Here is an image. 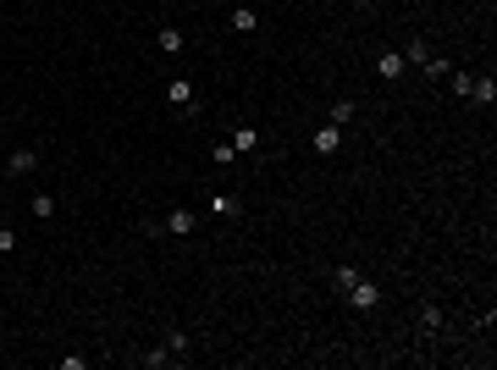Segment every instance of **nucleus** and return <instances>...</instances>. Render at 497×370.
<instances>
[{"label": "nucleus", "instance_id": "obj_4", "mask_svg": "<svg viewBox=\"0 0 497 370\" xmlns=\"http://www.w3.org/2000/svg\"><path fill=\"white\" fill-rule=\"evenodd\" d=\"M348 304H353V309H376V304H381V288L359 276V282H353V288H348Z\"/></svg>", "mask_w": 497, "mask_h": 370}, {"label": "nucleus", "instance_id": "obj_19", "mask_svg": "<svg viewBox=\"0 0 497 370\" xmlns=\"http://www.w3.org/2000/svg\"><path fill=\"white\" fill-rule=\"evenodd\" d=\"M426 56H431V44H426V39H409V50H403V61H426Z\"/></svg>", "mask_w": 497, "mask_h": 370}, {"label": "nucleus", "instance_id": "obj_20", "mask_svg": "<svg viewBox=\"0 0 497 370\" xmlns=\"http://www.w3.org/2000/svg\"><path fill=\"white\" fill-rule=\"evenodd\" d=\"M166 349H171L177 359H183V354H188V331H166Z\"/></svg>", "mask_w": 497, "mask_h": 370}, {"label": "nucleus", "instance_id": "obj_11", "mask_svg": "<svg viewBox=\"0 0 497 370\" xmlns=\"http://www.w3.org/2000/svg\"><path fill=\"white\" fill-rule=\"evenodd\" d=\"M254 144H260V133H254V127H232V149H238V155H248Z\"/></svg>", "mask_w": 497, "mask_h": 370}, {"label": "nucleus", "instance_id": "obj_9", "mask_svg": "<svg viewBox=\"0 0 497 370\" xmlns=\"http://www.w3.org/2000/svg\"><path fill=\"white\" fill-rule=\"evenodd\" d=\"M254 28H260V11H254V6H238V11H232V34H254Z\"/></svg>", "mask_w": 497, "mask_h": 370}, {"label": "nucleus", "instance_id": "obj_5", "mask_svg": "<svg viewBox=\"0 0 497 370\" xmlns=\"http://www.w3.org/2000/svg\"><path fill=\"white\" fill-rule=\"evenodd\" d=\"M34 166H39V149H11L6 171H11V177H22V171H34Z\"/></svg>", "mask_w": 497, "mask_h": 370}, {"label": "nucleus", "instance_id": "obj_12", "mask_svg": "<svg viewBox=\"0 0 497 370\" xmlns=\"http://www.w3.org/2000/svg\"><path fill=\"white\" fill-rule=\"evenodd\" d=\"M470 83H476V78H470V72H458V66H453V72H448V94H464V100H470Z\"/></svg>", "mask_w": 497, "mask_h": 370}, {"label": "nucleus", "instance_id": "obj_10", "mask_svg": "<svg viewBox=\"0 0 497 370\" xmlns=\"http://www.w3.org/2000/svg\"><path fill=\"white\" fill-rule=\"evenodd\" d=\"M155 50H166V56H183V34H177V28H161V34H155Z\"/></svg>", "mask_w": 497, "mask_h": 370}, {"label": "nucleus", "instance_id": "obj_6", "mask_svg": "<svg viewBox=\"0 0 497 370\" xmlns=\"http://www.w3.org/2000/svg\"><path fill=\"white\" fill-rule=\"evenodd\" d=\"M194 226H199V216H194V210H171V216H166V232H177V238H188Z\"/></svg>", "mask_w": 497, "mask_h": 370}, {"label": "nucleus", "instance_id": "obj_18", "mask_svg": "<svg viewBox=\"0 0 497 370\" xmlns=\"http://www.w3.org/2000/svg\"><path fill=\"white\" fill-rule=\"evenodd\" d=\"M420 66H426V78H431V83H442V78H448V72H453V66H448V61H436V56H426V61H420Z\"/></svg>", "mask_w": 497, "mask_h": 370}, {"label": "nucleus", "instance_id": "obj_22", "mask_svg": "<svg viewBox=\"0 0 497 370\" xmlns=\"http://www.w3.org/2000/svg\"><path fill=\"white\" fill-rule=\"evenodd\" d=\"M11 249H17V232H11V226H0V254H11Z\"/></svg>", "mask_w": 497, "mask_h": 370}, {"label": "nucleus", "instance_id": "obj_8", "mask_svg": "<svg viewBox=\"0 0 497 370\" xmlns=\"http://www.w3.org/2000/svg\"><path fill=\"white\" fill-rule=\"evenodd\" d=\"M470 100H476V105H492V100H497V78H492V72L470 83Z\"/></svg>", "mask_w": 497, "mask_h": 370}, {"label": "nucleus", "instance_id": "obj_15", "mask_svg": "<svg viewBox=\"0 0 497 370\" xmlns=\"http://www.w3.org/2000/svg\"><path fill=\"white\" fill-rule=\"evenodd\" d=\"M28 210H34L39 221H50V216H56V199H50V194H34V205H28Z\"/></svg>", "mask_w": 497, "mask_h": 370}, {"label": "nucleus", "instance_id": "obj_3", "mask_svg": "<svg viewBox=\"0 0 497 370\" xmlns=\"http://www.w3.org/2000/svg\"><path fill=\"white\" fill-rule=\"evenodd\" d=\"M310 144H315V155H337V149H343V127H337V122L315 127V139H310Z\"/></svg>", "mask_w": 497, "mask_h": 370}, {"label": "nucleus", "instance_id": "obj_14", "mask_svg": "<svg viewBox=\"0 0 497 370\" xmlns=\"http://www.w3.org/2000/svg\"><path fill=\"white\" fill-rule=\"evenodd\" d=\"M353 116H359V105H353V100H337V105H331V122H337V127L353 122Z\"/></svg>", "mask_w": 497, "mask_h": 370}, {"label": "nucleus", "instance_id": "obj_16", "mask_svg": "<svg viewBox=\"0 0 497 370\" xmlns=\"http://www.w3.org/2000/svg\"><path fill=\"white\" fill-rule=\"evenodd\" d=\"M210 161H216V166H232V161H238V149H232V139H221V144L210 149Z\"/></svg>", "mask_w": 497, "mask_h": 370}, {"label": "nucleus", "instance_id": "obj_2", "mask_svg": "<svg viewBox=\"0 0 497 370\" xmlns=\"http://www.w3.org/2000/svg\"><path fill=\"white\" fill-rule=\"evenodd\" d=\"M210 216H216V221H238V216H244V199H238V194H210Z\"/></svg>", "mask_w": 497, "mask_h": 370}, {"label": "nucleus", "instance_id": "obj_1", "mask_svg": "<svg viewBox=\"0 0 497 370\" xmlns=\"http://www.w3.org/2000/svg\"><path fill=\"white\" fill-rule=\"evenodd\" d=\"M161 94H166V105H171V111H194V83H188V78H171Z\"/></svg>", "mask_w": 497, "mask_h": 370}, {"label": "nucleus", "instance_id": "obj_17", "mask_svg": "<svg viewBox=\"0 0 497 370\" xmlns=\"http://www.w3.org/2000/svg\"><path fill=\"white\" fill-rule=\"evenodd\" d=\"M420 326H426V331H442V309H436V304H420Z\"/></svg>", "mask_w": 497, "mask_h": 370}, {"label": "nucleus", "instance_id": "obj_13", "mask_svg": "<svg viewBox=\"0 0 497 370\" xmlns=\"http://www.w3.org/2000/svg\"><path fill=\"white\" fill-rule=\"evenodd\" d=\"M139 359H144L149 370H161V365H171V359H177V354H171V349H166V343H161V349H149V354H139Z\"/></svg>", "mask_w": 497, "mask_h": 370}, {"label": "nucleus", "instance_id": "obj_21", "mask_svg": "<svg viewBox=\"0 0 497 370\" xmlns=\"http://www.w3.org/2000/svg\"><path fill=\"white\" fill-rule=\"evenodd\" d=\"M331 282H337V288L348 293V288H353V282H359V271H353V266H337V276H331Z\"/></svg>", "mask_w": 497, "mask_h": 370}, {"label": "nucleus", "instance_id": "obj_7", "mask_svg": "<svg viewBox=\"0 0 497 370\" xmlns=\"http://www.w3.org/2000/svg\"><path fill=\"white\" fill-rule=\"evenodd\" d=\"M403 66H409V61H403L398 50H387V56L376 61V72H381V78H387V83H398V78H403Z\"/></svg>", "mask_w": 497, "mask_h": 370}, {"label": "nucleus", "instance_id": "obj_23", "mask_svg": "<svg viewBox=\"0 0 497 370\" xmlns=\"http://www.w3.org/2000/svg\"><path fill=\"white\" fill-rule=\"evenodd\" d=\"M353 6H359V11H371V6H376V0H353Z\"/></svg>", "mask_w": 497, "mask_h": 370}]
</instances>
